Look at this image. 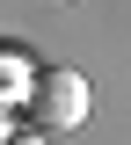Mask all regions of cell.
Segmentation results:
<instances>
[{
  "label": "cell",
  "mask_w": 131,
  "mask_h": 145,
  "mask_svg": "<svg viewBox=\"0 0 131 145\" xmlns=\"http://www.w3.org/2000/svg\"><path fill=\"white\" fill-rule=\"evenodd\" d=\"M29 80H37V58L22 44H0V116H15L29 102Z\"/></svg>",
  "instance_id": "cell-2"
},
{
  "label": "cell",
  "mask_w": 131,
  "mask_h": 145,
  "mask_svg": "<svg viewBox=\"0 0 131 145\" xmlns=\"http://www.w3.org/2000/svg\"><path fill=\"white\" fill-rule=\"evenodd\" d=\"M7 145H51L44 131H7Z\"/></svg>",
  "instance_id": "cell-3"
},
{
  "label": "cell",
  "mask_w": 131,
  "mask_h": 145,
  "mask_svg": "<svg viewBox=\"0 0 131 145\" xmlns=\"http://www.w3.org/2000/svg\"><path fill=\"white\" fill-rule=\"evenodd\" d=\"M95 109V87L88 72L73 65H37V80H29V102H22V116H29V131H44V138H58V131H80Z\"/></svg>",
  "instance_id": "cell-1"
},
{
  "label": "cell",
  "mask_w": 131,
  "mask_h": 145,
  "mask_svg": "<svg viewBox=\"0 0 131 145\" xmlns=\"http://www.w3.org/2000/svg\"><path fill=\"white\" fill-rule=\"evenodd\" d=\"M7 131H15V116H0V145H7Z\"/></svg>",
  "instance_id": "cell-4"
},
{
  "label": "cell",
  "mask_w": 131,
  "mask_h": 145,
  "mask_svg": "<svg viewBox=\"0 0 131 145\" xmlns=\"http://www.w3.org/2000/svg\"><path fill=\"white\" fill-rule=\"evenodd\" d=\"M51 7H66V0H51Z\"/></svg>",
  "instance_id": "cell-5"
}]
</instances>
